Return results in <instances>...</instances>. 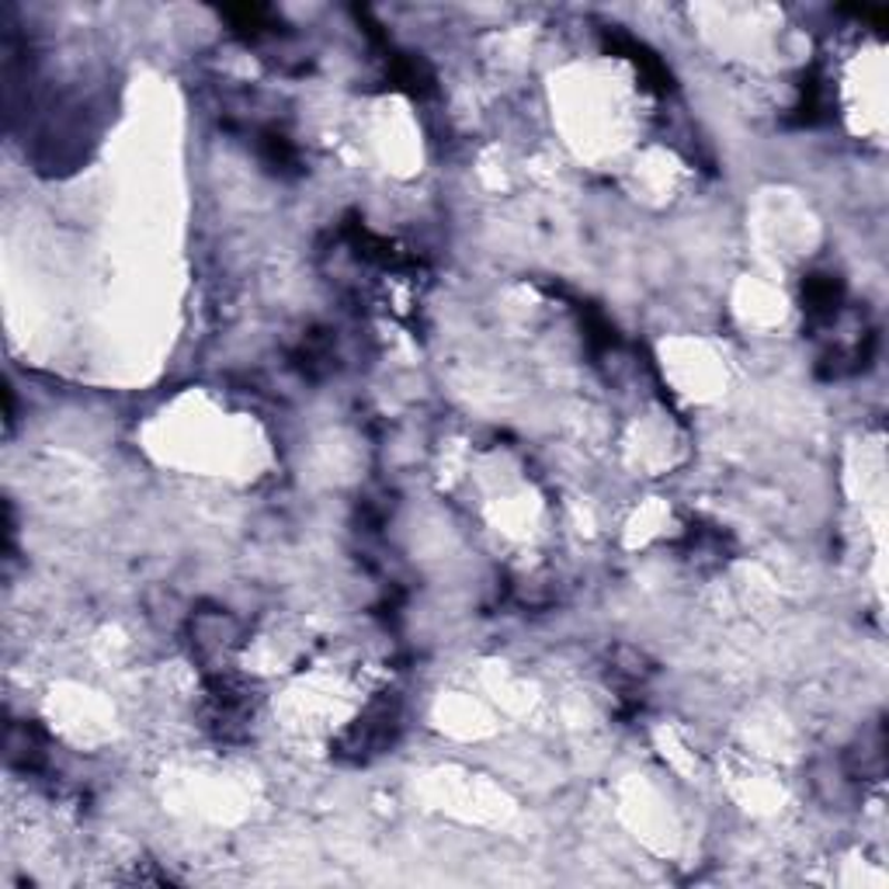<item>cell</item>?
<instances>
[{
  "label": "cell",
  "mask_w": 889,
  "mask_h": 889,
  "mask_svg": "<svg viewBox=\"0 0 889 889\" xmlns=\"http://www.w3.org/2000/svg\"><path fill=\"white\" fill-rule=\"evenodd\" d=\"M399 720H404V715H399V702H396V699L386 695V699H379V702H372V705L362 712V720L352 723L348 730L340 733L334 754H337L340 761H348V764H365V761H372L376 754L389 751L393 743H396L399 727H404Z\"/></svg>",
  "instance_id": "obj_1"
},
{
  "label": "cell",
  "mask_w": 889,
  "mask_h": 889,
  "mask_svg": "<svg viewBox=\"0 0 889 889\" xmlns=\"http://www.w3.org/2000/svg\"><path fill=\"white\" fill-rule=\"evenodd\" d=\"M237 636V622L229 619L223 609H209V612H198L191 619V646L195 653L209 661V656H219L229 643Z\"/></svg>",
  "instance_id": "obj_2"
},
{
  "label": "cell",
  "mask_w": 889,
  "mask_h": 889,
  "mask_svg": "<svg viewBox=\"0 0 889 889\" xmlns=\"http://www.w3.org/2000/svg\"><path fill=\"white\" fill-rule=\"evenodd\" d=\"M802 303L813 320H834L844 303V289L834 275H810L802 281Z\"/></svg>",
  "instance_id": "obj_3"
},
{
  "label": "cell",
  "mask_w": 889,
  "mask_h": 889,
  "mask_svg": "<svg viewBox=\"0 0 889 889\" xmlns=\"http://www.w3.org/2000/svg\"><path fill=\"white\" fill-rule=\"evenodd\" d=\"M296 365L303 368V376H313V379L327 376V372L334 368V340H330L324 330L309 334V337L299 344V352H296Z\"/></svg>",
  "instance_id": "obj_4"
},
{
  "label": "cell",
  "mask_w": 889,
  "mask_h": 889,
  "mask_svg": "<svg viewBox=\"0 0 889 889\" xmlns=\"http://www.w3.org/2000/svg\"><path fill=\"white\" fill-rule=\"evenodd\" d=\"M257 150H261L265 164L275 167V170H293V167L299 164V154H296V147H293V139H285V136L275 132V129L261 132V139H257Z\"/></svg>",
  "instance_id": "obj_5"
}]
</instances>
